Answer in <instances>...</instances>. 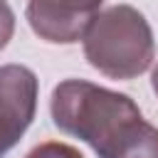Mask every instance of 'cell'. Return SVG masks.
I'll return each mask as SVG.
<instances>
[{"label":"cell","mask_w":158,"mask_h":158,"mask_svg":"<svg viewBox=\"0 0 158 158\" xmlns=\"http://www.w3.org/2000/svg\"><path fill=\"white\" fill-rule=\"evenodd\" d=\"M27 158H84L77 148L67 146V143H59V141H47V143H40L37 148H32L27 153Z\"/></svg>","instance_id":"obj_5"},{"label":"cell","mask_w":158,"mask_h":158,"mask_svg":"<svg viewBox=\"0 0 158 158\" xmlns=\"http://www.w3.org/2000/svg\"><path fill=\"white\" fill-rule=\"evenodd\" d=\"M37 109V77L22 64L0 67V158L22 138Z\"/></svg>","instance_id":"obj_3"},{"label":"cell","mask_w":158,"mask_h":158,"mask_svg":"<svg viewBox=\"0 0 158 158\" xmlns=\"http://www.w3.org/2000/svg\"><path fill=\"white\" fill-rule=\"evenodd\" d=\"M64 2L72 5V7H77V10H81V12L96 15V12H99V5H101L104 0H64Z\"/></svg>","instance_id":"obj_7"},{"label":"cell","mask_w":158,"mask_h":158,"mask_svg":"<svg viewBox=\"0 0 158 158\" xmlns=\"http://www.w3.org/2000/svg\"><path fill=\"white\" fill-rule=\"evenodd\" d=\"M15 32V12L7 5V0H0V49L10 42Z\"/></svg>","instance_id":"obj_6"},{"label":"cell","mask_w":158,"mask_h":158,"mask_svg":"<svg viewBox=\"0 0 158 158\" xmlns=\"http://www.w3.org/2000/svg\"><path fill=\"white\" fill-rule=\"evenodd\" d=\"M25 15L37 37L47 42H57V44L79 42L86 25L94 17L89 12H81L67 5L64 0H30Z\"/></svg>","instance_id":"obj_4"},{"label":"cell","mask_w":158,"mask_h":158,"mask_svg":"<svg viewBox=\"0 0 158 158\" xmlns=\"http://www.w3.org/2000/svg\"><path fill=\"white\" fill-rule=\"evenodd\" d=\"M84 57L109 79H133L153 62V32L148 20L131 5L96 12L86 25Z\"/></svg>","instance_id":"obj_2"},{"label":"cell","mask_w":158,"mask_h":158,"mask_svg":"<svg viewBox=\"0 0 158 158\" xmlns=\"http://www.w3.org/2000/svg\"><path fill=\"white\" fill-rule=\"evenodd\" d=\"M151 84H153V91H156V96H158V67H156L153 74H151Z\"/></svg>","instance_id":"obj_8"},{"label":"cell","mask_w":158,"mask_h":158,"mask_svg":"<svg viewBox=\"0 0 158 158\" xmlns=\"http://www.w3.org/2000/svg\"><path fill=\"white\" fill-rule=\"evenodd\" d=\"M49 109L54 126L89 143L99 158H158V128L126 94L67 79L54 86Z\"/></svg>","instance_id":"obj_1"}]
</instances>
